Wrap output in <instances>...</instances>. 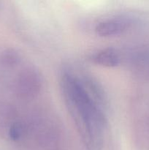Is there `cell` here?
<instances>
[{
	"mask_svg": "<svg viewBox=\"0 0 149 150\" xmlns=\"http://www.w3.org/2000/svg\"><path fill=\"white\" fill-rule=\"evenodd\" d=\"M23 131V129L21 125L19 123H15L10 127V131H9V136L12 140L17 141L21 138Z\"/></svg>",
	"mask_w": 149,
	"mask_h": 150,
	"instance_id": "obj_5",
	"label": "cell"
},
{
	"mask_svg": "<svg viewBox=\"0 0 149 150\" xmlns=\"http://www.w3.org/2000/svg\"><path fill=\"white\" fill-rule=\"evenodd\" d=\"M61 89L64 102L87 150H102L106 118L102 108L87 92L77 75L64 72Z\"/></svg>",
	"mask_w": 149,
	"mask_h": 150,
	"instance_id": "obj_1",
	"label": "cell"
},
{
	"mask_svg": "<svg viewBox=\"0 0 149 150\" xmlns=\"http://www.w3.org/2000/svg\"><path fill=\"white\" fill-rule=\"evenodd\" d=\"M129 21L124 18H112L100 21L95 27L96 35L102 38H110L121 35L129 29Z\"/></svg>",
	"mask_w": 149,
	"mask_h": 150,
	"instance_id": "obj_3",
	"label": "cell"
},
{
	"mask_svg": "<svg viewBox=\"0 0 149 150\" xmlns=\"http://www.w3.org/2000/svg\"><path fill=\"white\" fill-rule=\"evenodd\" d=\"M92 62L107 67H114L121 62V56L115 48H108L99 50L90 57Z\"/></svg>",
	"mask_w": 149,
	"mask_h": 150,
	"instance_id": "obj_4",
	"label": "cell"
},
{
	"mask_svg": "<svg viewBox=\"0 0 149 150\" xmlns=\"http://www.w3.org/2000/svg\"><path fill=\"white\" fill-rule=\"evenodd\" d=\"M42 86L40 75L33 68H27L21 73L18 81V90L24 98H32L39 92Z\"/></svg>",
	"mask_w": 149,
	"mask_h": 150,
	"instance_id": "obj_2",
	"label": "cell"
}]
</instances>
